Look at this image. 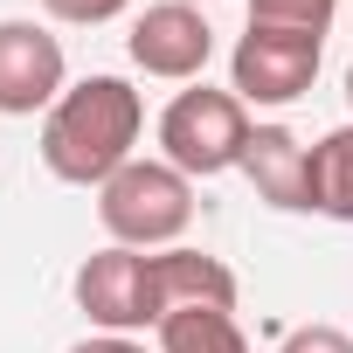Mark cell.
Returning a JSON list of instances; mask_svg holds the SVG:
<instances>
[{"instance_id": "14", "label": "cell", "mask_w": 353, "mask_h": 353, "mask_svg": "<svg viewBox=\"0 0 353 353\" xmlns=\"http://www.w3.org/2000/svg\"><path fill=\"white\" fill-rule=\"evenodd\" d=\"M70 353H145V346H132L125 332H104V339H77Z\"/></svg>"}, {"instance_id": "1", "label": "cell", "mask_w": 353, "mask_h": 353, "mask_svg": "<svg viewBox=\"0 0 353 353\" xmlns=\"http://www.w3.org/2000/svg\"><path fill=\"white\" fill-rule=\"evenodd\" d=\"M77 305L104 325V332H139V325H166L173 312H194V305H215V312H236V277L229 263L201 256V250H166V256H139L125 243L97 250L83 270H77Z\"/></svg>"}, {"instance_id": "2", "label": "cell", "mask_w": 353, "mask_h": 353, "mask_svg": "<svg viewBox=\"0 0 353 353\" xmlns=\"http://www.w3.org/2000/svg\"><path fill=\"white\" fill-rule=\"evenodd\" d=\"M139 125H145V104L125 77H83L77 90H63L49 104V125H42V159L56 181H77V188H104L118 166H132V145H139Z\"/></svg>"}, {"instance_id": "15", "label": "cell", "mask_w": 353, "mask_h": 353, "mask_svg": "<svg viewBox=\"0 0 353 353\" xmlns=\"http://www.w3.org/2000/svg\"><path fill=\"white\" fill-rule=\"evenodd\" d=\"M346 104H353V70H346Z\"/></svg>"}, {"instance_id": "9", "label": "cell", "mask_w": 353, "mask_h": 353, "mask_svg": "<svg viewBox=\"0 0 353 353\" xmlns=\"http://www.w3.org/2000/svg\"><path fill=\"white\" fill-rule=\"evenodd\" d=\"M312 201H319V215L353 222V125H339L312 145Z\"/></svg>"}, {"instance_id": "13", "label": "cell", "mask_w": 353, "mask_h": 353, "mask_svg": "<svg viewBox=\"0 0 353 353\" xmlns=\"http://www.w3.org/2000/svg\"><path fill=\"white\" fill-rule=\"evenodd\" d=\"M277 353H353V339H346L339 325H298Z\"/></svg>"}, {"instance_id": "7", "label": "cell", "mask_w": 353, "mask_h": 353, "mask_svg": "<svg viewBox=\"0 0 353 353\" xmlns=\"http://www.w3.org/2000/svg\"><path fill=\"white\" fill-rule=\"evenodd\" d=\"M215 56V28L201 21V8H188V0H166V8H145L132 21V63L145 77H166V83H188L201 77Z\"/></svg>"}, {"instance_id": "11", "label": "cell", "mask_w": 353, "mask_h": 353, "mask_svg": "<svg viewBox=\"0 0 353 353\" xmlns=\"http://www.w3.org/2000/svg\"><path fill=\"white\" fill-rule=\"evenodd\" d=\"M339 0H250V21L263 28H298V35H325Z\"/></svg>"}, {"instance_id": "12", "label": "cell", "mask_w": 353, "mask_h": 353, "mask_svg": "<svg viewBox=\"0 0 353 353\" xmlns=\"http://www.w3.org/2000/svg\"><path fill=\"white\" fill-rule=\"evenodd\" d=\"M42 8H49L56 21H77V28H97V21L125 14V0H42Z\"/></svg>"}, {"instance_id": "5", "label": "cell", "mask_w": 353, "mask_h": 353, "mask_svg": "<svg viewBox=\"0 0 353 353\" xmlns=\"http://www.w3.org/2000/svg\"><path fill=\"white\" fill-rule=\"evenodd\" d=\"M319 42L325 35H298V28H263L250 21V35L236 42L229 56V77H236V97L243 104H298L319 77Z\"/></svg>"}, {"instance_id": "6", "label": "cell", "mask_w": 353, "mask_h": 353, "mask_svg": "<svg viewBox=\"0 0 353 353\" xmlns=\"http://www.w3.org/2000/svg\"><path fill=\"white\" fill-rule=\"evenodd\" d=\"M63 97V42L42 21H0V118H35Z\"/></svg>"}, {"instance_id": "4", "label": "cell", "mask_w": 353, "mask_h": 353, "mask_svg": "<svg viewBox=\"0 0 353 353\" xmlns=\"http://www.w3.org/2000/svg\"><path fill=\"white\" fill-rule=\"evenodd\" d=\"M250 111H243V97L236 90H181L166 104V118H159V145H166V166H181V173H229V166H243V152H250Z\"/></svg>"}, {"instance_id": "8", "label": "cell", "mask_w": 353, "mask_h": 353, "mask_svg": "<svg viewBox=\"0 0 353 353\" xmlns=\"http://www.w3.org/2000/svg\"><path fill=\"white\" fill-rule=\"evenodd\" d=\"M243 173H250V188L270 201V208H319L312 201V145L291 132V125H256L250 132V152H243Z\"/></svg>"}, {"instance_id": "3", "label": "cell", "mask_w": 353, "mask_h": 353, "mask_svg": "<svg viewBox=\"0 0 353 353\" xmlns=\"http://www.w3.org/2000/svg\"><path fill=\"white\" fill-rule=\"evenodd\" d=\"M97 222L125 243V250H159L194 222V188L181 166L166 159H132L97 188Z\"/></svg>"}, {"instance_id": "10", "label": "cell", "mask_w": 353, "mask_h": 353, "mask_svg": "<svg viewBox=\"0 0 353 353\" xmlns=\"http://www.w3.org/2000/svg\"><path fill=\"white\" fill-rule=\"evenodd\" d=\"M159 353H250L243 325L215 305H194V312H173L159 325Z\"/></svg>"}]
</instances>
